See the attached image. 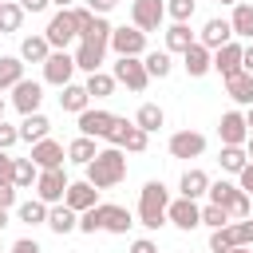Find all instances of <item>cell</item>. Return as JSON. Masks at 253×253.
<instances>
[{
	"instance_id": "53",
	"label": "cell",
	"mask_w": 253,
	"mask_h": 253,
	"mask_svg": "<svg viewBox=\"0 0 253 253\" xmlns=\"http://www.w3.org/2000/svg\"><path fill=\"white\" fill-rule=\"evenodd\" d=\"M241 71H245V75H253V43H245V47H241Z\"/></svg>"
},
{
	"instance_id": "28",
	"label": "cell",
	"mask_w": 253,
	"mask_h": 253,
	"mask_svg": "<svg viewBox=\"0 0 253 253\" xmlns=\"http://www.w3.org/2000/svg\"><path fill=\"white\" fill-rule=\"evenodd\" d=\"M47 55H51V47H47L43 36H24V40H20V59H24V63H43Z\"/></svg>"
},
{
	"instance_id": "19",
	"label": "cell",
	"mask_w": 253,
	"mask_h": 253,
	"mask_svg": "<svg viewBox=\"0 0 253 253\" xmlns=\"http://www.w3.org/2000/svg\"><path fill=\"white\" fill-rule=\"evenodd\" d=\"M241 47H245V43L229 40L225 47H217V51H213V71H217L221 79H229V75H237V71H241Z\"/></svg>"
},
{
	"instance_id": "1",
	"label": "cell",
	"mask_w": 253,
	"mask_h": 253,
	"mask_svg": "<svg viewBox=\"0 0 253 253\" xmlns=\"http://www.w3.org/2000/svg\"><path fill=\"white\" fill-rule=\"evenodd\" d=\"M83 170H87V182H91L95 190H111V186H119V182L126 178V154H123L119 146H107V150H99Z\"/></svg>"
},
{
	"instance_id": "16",
	"label": "cell",
	"mask_w": 253,
	"mask_h": 253,
	"mask_svg": "<svg viewBox=\"0 0 253 253\" xmlns=\"http://www.w3.org/2000/svg\"><path fill=\"white\" fill-rule=\"evenodd\" d=\"M182 67H186V75H190V79H202L206 71H213V51H210V47H202V43L194 40V43L182 51Z\"/></svg>"
},
{
	"instance_id": "46",
	"label": "cell",
	"mask_w": 253,
	"mask_h": 253,
	"mask_svg": "<svg viewBox=\"0 0 253 253\" xmlns=\"http://www.w3.org/2000/svg\"><path fill=\"white\" fill-rule=\"evenodd\" d=\"M12 174H16V158L0 150V186H12Z\"/></svg>"
},
{
	"instance_id": "27",
	"label": "cell",
	"mask_w": 253,
	"mask_h": 253,
	"mask_svg": "<svg viewBox=\"0 0 253 253\" xmlns=\"http://www.w3.org/2000/svg\"><path fill=\"white\" fill-rule=\"evenodd\" d=\"M130 225H134V217L126 206H103V229L107 233H126Z\"/></svg>"
},
{
	"instance_id": "37",
	"label": "cell",
	"mask_w": 253,
	"mask_h": 253,
	"mask_svg": "<svg viewBox=\"0 0 253 253\" xmlns=\"http://www.w3.org/2000/svg\"><path fill=\"white\" fill-rule=\"evenodd\" d=\"M36 178H40L36 162H32V158H16V174H12V186H16V190H32V186H36Z\"/></svg>"
},
{
	"instance_id": "6",
	"label": "cell",
	"mask_w": 253,
	"mask_h": 253,
	"mask_svg": "<svg viewBox=\"0 0 253 253\" xmlns=\"http://www.w3.org/2000/svg\"><path fill=\"white\" fill-rule=\"evenodd\" d=\"M166 225H174V229H182V233L198 229V225H202V206L190 202V198H174V202L166 206Z\"/></svg>"
},
{
	"instance_id": "26",
	"label": "cell",
	"mask_w": 253,
	"mask_h": 253,
	"mask_svg": "<svg viewBox=\"0 0 253 253\" xmlns=\"http://www.w3.org/2000/svg\"><path fill=\"white\" fill-rule=\"evenodd\" d=\"M130 123H134L138 130H146V134H154V130H158V126L166 123V111H162L158 103H142V107L134 111V119H130Z\"/></svg>"
},
{
	"instance_id": "9",
	"label": "cell",
	"mask_w": 253,
	"mask_h": 253,
	"mask_svg": "<svg viewBox=\"0 0 253 253\" xmlns=\"http://www.w3.org/2000/svg\"><path fill=\"white\" fill-rule=\"evenodd\" d=\"M63 194H67V174H63V170H40V178H36V198H40L43 206H59Z\"/></svg>"
},
{
	"instance_id": "18",
	"label": "cell",
	"mask_w": 253,
	"mask_h": 253,
	"mask_svg": "<svg viewBox=\"0 0 253 253\" xmlns=\"http://www.w3.org/2000/svg\"><path fill=\"white\" fill-rule=\"evenodd\" d=\"M233 40V28H229V20H221V16H213V20H206V28L198 32V43L202 47H210V51H217V47H225Z\"/></svg>"
},
{
	"instance_id": "52",
	"label": "cell",
	"mask_w": 253,
	"mask_h": 253,
	"mask_svg": "<svg viewBox=\"0 0 253 253\" xmlns=\"http://www.w3.org/2000/svg\"><path fill=\"white\" fill-rule=\"evenodd\" d=\"M16 206V186H0V210H12Z\"/></svg>"
},
{
	"instance_id": "42",
	"label": "cell",
	"mask_w": 253,
	"mask_h": 253,
	"mask_svg": "<svg viewBox=\"0 0 253 253\" xmlns=\"http://www.w3.org/2000/svg\"><path fill=\"white\" fill-rule=\"evenodd\" d=\"M166 16H170L174 24H190V16H194V0H166Z\"/></svg>"
},
{
	"instance_id": "17",
	"label": "cell",
	"mask_w": 253,
	"mask_h": 253,
	"mask_svg": "<svg viewBox=\"0 0 253 253\" xmlns=\"http://www.w3.org/2000/svg\"><path fill=\"white\" fill-rule=\"evenodd\" d=\"M63 206L67 210H75V213H83V210H91V206H99V190L83 178V182H67V194H63Z\"/></svg>"
},
{
	"instance_id": "15",
	"label": "cell",
	"mask_w": 253,
	"mask_h": 253,
	"mask_svg": "<svg viewBox=\"0 0 253 253\" xmlns=\"http://www.w3.org/2000/svg\"><path fill=\"white\" fill-rule=\"evenodd\" d=\"M111 111H103V107H87L79 119H75V126H79V134L83 138H103L107 130H111Z\"/></svg>"
},
{
	"instance_id": "13",
	"label": "cell",
	"mask_w": 253,
	"mask_h": 253,
	"mask_svg": "<svg viewBox=\"0 0 253 253\" xmlns=\"http://www.w3.org/2000/svg\"><path fill=\"white\" fill-rule=\"evenodd\" d=\"M217 138H221V146H245V138H249L245 111H225L217 123Z\"/></svg>"
},
{
	"instance_id": "41",
	"label": "cell",
	"mask_w": 253,
	"mask_h": 253,
	"mask_svg": "<svg viewBox=\"0 0 253 253\" xmlns=\"http://www.w3.org/2000/svg\"><path fill=\"white\" fill-rule=\"evenodd\" d=\"M99 229H103V202L79 213V233H99Z\"/></svg>"
},
{
	"instance_id": "50",
	"label": "cell",
	"mask_w": 253,
	"mask_h": 253,
	"mask_svg": "<svg viewBox=\"0 0 253 253\" xmlns=\"http://www.w3.org/2000/svg\"><path fill=\"white\" fill-rule=\"evenodd\" d=\"M8 253H43V249L36 245V237H20V241H16V245H12Z\"/></svg>"
},
{
	"instance_id": "63",
	"label": "cell",
	"mask_w": 253,
	"mask_h": 253,
	"mask_svg": "<svg viewBox=\"0 0 253 253\" xmlns=\"http://www.w3.org/2000/svg\"><path fill=\"white\" fill-rule=\"evenodd\" d=\"M0 253H4V241H0Z\"/></svg>"
},
{
	"instance_id": "43",
	"label": "cell",
	"mask_w": 253,
	"mask_h": 253,
	"mask_svg": "<svg viewBox=\"0 0 253 253\" xmlns=\"http://www.w3.org/2000/svg\"><path fill=\"white\" fill-rule=\"evenodd\" d=\"M146 142H150V134H146V130H138V126H130V134H126V142H123V150L142 154V150H146Z\"/></svg>"
},
{
	"instance_id": "32",
	"label": "cell",
	"mask_w": 253,
	"mask_h": 253,
	"mask_svg": "<svg viewBox=\"0 0 253 253\" xmlns=\"http://www.w3.org/2000/svg\"><path fill=\"white\" fill-rule=\"evenodd\" d=\"M190 43H194V32H190V24H170V28H166V51H170V55H174V51L182 55Z\"/></svg>"
},
{
	"instance_id": "61",
	"label": "cell",
	"mask_w": 253,
	"mask_h": 253,
	"mask_svg": "<svg viewBox=\"0 0 253 253\" xmlns=\"http://www.w3.org/2000/svg\"><path fill=\"white\" fill-rule=\"evenodd\" d=\"M217 4H229V8H233V4H241V0H217Z\"/></svg>"
},
{
	"instance_id": "45",
	"label": "cell",
	"mask_w": 253,
	"mask_h": 253,
	"mask_svg": "<svg viewBox=\"0 0 253 253\" xmlns=\"http://www.w3.org/2000/svg\"><path fill=\"white\" fill-rule=\"evenodd\" d=\"M20 142V126H8L4 119H0V150H12Z\"/></svg>"
},
{
	"instance_id": "55",
	"label": "cell",
	"mask_w": 253,
	"mask_h": 253,
	"mask_svg": "<svg viewBox=\"0 0 253 253\" xmlns=\"http://www.w3.org/2000/svg\"><path fill=\"white\" fill-rule=\"evenodd\" d=\"M51 4H55L59 12H63V8H75V0H51Z\"/></svg>"
},
{
	"instance_id": "35",
	"label": "cell",
	"mask_w": 253,
	"mask_h": 253,
	"mask_svg": "<svg viewBox=\"0 0 253 253\" xmlns=\"http://www.w3.org/2000/svg\"><path fill=\"white\" fill-rule=\"evenodd\" d=\"M217 162H221V170H225V174H241V170L249 166V158H245V146H221Z\"/></svg>"
},
{
	"instance_id": "54",
	"label": "cell",
	"mask_w": 253,
	"mask_h": 253,
	"mask_svg": "<svg viewBox=\"0 0 253 253\" xmlns=\"http://www.w3.org/2000/svg\"><path fill=\"white\" fill-rule=\"evenodd\" d=\"M130 253H158V245H154L150 237H138V241L130 245Z\"/></svg>"
},
{
	"instance_id": "5",
	"label": "cell",
	"mask_w": 253,
	"mask_h": 253,
	"mask_svg": "<svg viewBox=\"0 0 253 253\" xmlns=\"http://www.w3.org/2000/svg\"><path fill=\"white\" fill-rule=\"evenodd\" d=\"M107 47H111L119 59H142V55H146V32H138L134 24H130V28H126V24H123V28H111V43H107Z\"/></svg>"
},
{
	"instance_id": "2",
	"label": "cell",
	"mask_w": 253,
	"mask_h": 253,
	"mask_svg": "<svg viewBox=\"0 0 253 253\" xmlns=\"http://www.w3.org/2000/svg\"><path fill=\"white\" fill-rule=\"evenodd\" d=\"M166 206H170V190H166L158 178H150V182L138 190V225L162 229V225H166Z\"/></svg>"
},
{
	"instance_id": "47",
	"label": "cell",
	"mask_w": 253,
	"mask_h": 253,
	"mask_svg": "<svg viewBox=\"0 0 253 253\" xmlns=\"http://www.w3.org/2000/svg\"><path fill=\"white\" fill-rule=\"evenodd\" d=\"M71 16H75V24H79V36L95 24V12H91V8H83V4H75V8H71Z\"/></svg>"
},
{
	"instance_id": "4",
	"label": "cell",
	"mask_w": 253,
	"mask_h": 253,
	"mask_svg": "<svg viewBox=\"0 0 253 253\" xmlns=\"http://www.w3.org/2000/svg\"><path fill=\"white\" fill-rule=\"evenodd\" d=\"M43 40H47V47H51V51H67V43H75V40H79V24H75L71 8L55 12V16L47 20V28H43Z\"/></svg>"
},
{
	"instance_id": "24",
	"label": "cell",
	"mask_w": 253,
	"mask_h": 253,
	"mask_svg": "<svg viewBox=\"0 0 253 253\" xmlns=\"http://www.w3.org/2000/svg\"><path fill=\"white\" fill-rule=\"evenodd\" d=\"M47 130H51V123H47V115H24V123H20V142H43L47 138Z\"/></svg>"
},
{
	"instance_id": "3",
	"label": "cell",
	"mask_w": 253,
	"mask_h": 253,
	"mask_svg": "<svg viewBox=\"0 0 253 253\" xmlns=\"http://www.w3.org/2000/svg\"><path fill=\"white\" fill-rule=\"evenodd\" d=\"M210 202L213 206H221L225 213H229V221H241V217H249V194H241V186L237 182H225V178H217V182H210Z\"/></svg>"
},
{
	"instance_id": "58",
	"label": "cell",
	"mask_w": 253,
	"mask_h": 253,
	"mask_svg": "<svg viewBox=\"0 0 253 253\" xmlns=\"http://www.w3.org/2000/svg\"><path fill=\"white\" fill-rule=\"evenodd\" d=\"M229 253H253V249H245V245H233V249H229Z\"/></svg>"
},
{
	"instance_id": "40",
	"label": "cell",
	"mask_w": 253,
	"mask_h": 253,
	"mask_svg": "<svg viewBox=\"0 0 253 253\" xmlns=\"http://www.w3.org/2000/svg\"><path fill=\"white\" fill-rule=\"evenodd\" d=\"M202 225H210V229H225V225H229V213H225L221 206L206 202V206H202Z\"/></svg>"
},
{
	"instance_id": "62",
	"label": "cell",
	"mask_w": 253,
	"mask_h": 253,
	"mask_svg": "<svg viewBox=\"0 0 253 253\" xmlns=\"http://www.w3.org/2000/svg\"><path fill=\"white\" fill-rule=\"evenodd\" d=\"M249 221H253V206H249Z\"/></svg>"
},
{
	"instance_id": "60",
	"label": "cell",
	"mask_w": 253,
	"mask_h": 253,
	"mask_svg": "<svg viewBox=\"0 0 253 253\" xmlns=\"http://www.w3.org/2000/svg\"><path fill=\"white\" fill-rule=\"evenodd\" d=\"M4 107H8V103H4V95H0V119H4Z\"/></svg>"
},
{
	"instance_id": "39",
	"label": "cell",
	"mask_w": 253,
	"mask_h": 253,
	"mask_svg": "<svg viewBox=\"0 0 253 253\" xmlns=\"http://www.w3.org/2000/svg\"><path fill=\"white\" fill-rule=\"evenodd\" d=\"M130 126H134L130 119H119V115H115V119H111V130L103 134V138H107V146H119V150H123V142H126Z\"/></svg>"
},
{
	"instance_id": "30",
	"label": "cell",
	"mask_w": 253,
	"mask_h": 253,
	"mask_svg": "<svg viewBox=\"0 0 253 253\" xmlns=\"http://www.w3.org/2000/svg\"><path fill=\"white\" fill-rule=\"evenodd\" d=\"M95 154H99L95 138H83V134H79V138H71V142H67V162H75V166H87Z\"/></svg>"
},
{
	"instance_id": "49",
	"label": "cell",
	"mask_w": 253,
	"mask_h": 253,
	"mask_svg": "<svg viewBox=\"0 0 253 253\" xmlns=\"http://www.w3.org/2000/svg\"><path fill=\"white\" fill-rule=\"evenodd\" d=\"M115 4H119V0H83V8H91L95 16H107V12L115 8Z\"/></svg>"
},
{
	"instance_id": "48",
	"label": "cell",
	"mask_w": 253,
	"mask_h": 253,
	"mask_svg": "<svg viewBox=\"0 0 253 253\" xmlns=\"http://www.w3.org/2000/svg\"><path fill=\"white\" fill-rule=\"evenodd\" d=\"M16 4L24 8V16H28V12L36 16V12H47V8H51V0H16Z\"/></svg>"
},
{
	"instance_id": "57",
	"label": "cell",
	"mask_w": 253,
	"mask_h": 253,
	"mask_svg": "<svg viewBox=\"0 0 253 253\" xmlns=\"http://www.w3.org/2000/svg\"><path fill=\"white\" fill-rule=\"evenodd\" d=\"M245 126H249V134H253V107L245 111Z\"/></svg>"
},
{
	"instance_id": "10",
	"label": "cell",
	"mask_w": 253,
	"mask_h": 253,
	"mask_svg": "<svg viewBox=\"0 0 253 253\" xmlns=\"http://www.w3.org/2000/svg\"><path fill=\"white\" fill-rule=\"evenodd\" d=\"M71 75H75V55H67V51H51V55L43 59V83H51V87H67Z\"/></svg>"
},
{
	"instance_id": "38",
	"label": "cell",
	"mask_w": 253,
	"mask_h": 253,
	"mask_svg": "<svg viewBox=\"0 0 253 253\" xmlns=\"http://www.w3.org/2000/svg\"><path fill=\"white\" fill-rule=\"evenodd\" d=\"M225 233H229V241H233V245H245V249H253V221H249V217H241V221H229V225H225Z\"/></svg>"
},
{
	"instance_id": "11",
	"label": "cell",
	"mask_w": 253,
	"mask_h": 253,
	"mask_svg": "<svg viewBox=\"0 0 253 253\" xmlns=\"http://www.w3.org/2000/svg\"><path fill=\"white\" fill-rule=\"evenodd\" d=\"M111 75H115V83H123V87H126V91H134V95H142V91H146V83H150V75H146L142 59H119Z\"/></svg>"
},
{
	"instance_id": "8",
	"label": "cell",
	"mask_w": 253,
	"mask_h": 253,
	"mask_svg": "<svg viewBox=\"0 0 253 253\" xmlns=\"http://www.w3.org/2000/svg\"><path fill=\"white\" fill-rule=\"evenodd\" d=\"M32 162H36V170H63V162H67V146L63 142H55L51 134L43 138V142H36L32 146V154H28Z\"/></svg>"
},
{
	"instance_id": "33",
	"label": "cell",
	"mask_w": 253,
	"mask_h": 253,
	"mask_svg": "<svg viewBox=\"0 0 253 253\" xmlns=\"http://www.w3.org/2000/svg\"><path fill=\"white\" fill-rule=\"evenodd\" d=\"M142 67H146V75H150V79H166V75L174 71L170 51H146V55H142Z\"/></svg>"
},
{
	"instance_id": "14",
	"label": "cell",
	"mask_w": 253,
	"mask_h": 253,
	"mask_svg": "<svg viewBox=\"0 0 253 253\" xmlns=\"http://www.w3.org/2000/svg\"><path fill=\"white\" fill-rule=\"evenodd\" d=\"M166 146H170V158H202L206 154V134H198V130H174Z\"/></svg>"
},
{
	"instance_id": "23",
	"label": "cell",
	"mask_w": 253,
	"mask_h": 253,
	"mask_svg": "<svg viewBox=\"0 0 253 253\" xmlns=\"http://www.w3.org/2000/svg\"><path fill=\"white\" fill-rule=\"evenodd\" d=\"M63 95H59V107L63 111H71V115H83L87 107H91V95H87V87L83 83H67V87H59Z\"/></svg>"
},
{
	"instance_id": "29",
	"label": "cell",
	"mask_w": 253,
	"mask_h": 253,
	"mask_svg": "<svg viewBox=\"0 0 253 253\" xmlns=\"http://www.w3.org/2000/svg\"><path fill=\"white\" fill-rule=\"evenodd\" d=\"M24 79V59L20 55H0V91H12Z\"/></svg>"
},
{
	"instance_id": "59",
	"label": "cell",
	"mask_w": 253,
	"mask_h": 253,
	"mask_svg": "<svg viewBox=\"0 0 253 253\" xmlns=\"http://www.w3.org/2000/svg\"><path fill=\"white\" fill-rule=\"evenodd\" d=\"M4 225H8V210H0V229H4Z\"/></svg>"
},
{
	"instance_id": "21",
	"label": "cell",
	"mask_w": 253,
	"mask_h": 253,
	"mask_svg": "<svg viewBox=\"0 0 253 253\" xmlns=\"http://www.w3.org/2000/svg\"><path fill=\"white\" fill-rule=\"evenodd\" d=\"M225 95H229L237 107H253V75H245V71L229 75V79H225Z\"/></svg>"
},
{
	"instance_id": "56",
	"label": "cell",
	"mask_w": 253,
	"mask_h": 253,
	"mask_svg": "<svg viewBox=\"0 0 253 253\" xmlns=\"http://www.w3.org/2000/svg\"><path fill=\"white\" fill-rule=\"evenodd\" d=\"M245 158H249V162H253V134H249V138H245Z\"/></svg>"
},
{
	"instance_id": "44",
	"label": "cell",
	"mask_w": 253,
	"mask_h": 253,
	"mask_svg": "<svg viewBox=\"0 0 253 253\" xmlns=\"http://www.w3.org/2000/svg\"><path fill=\"white\" fill-rule=\"evenodd\" d=\"M229 249H233L229 233H225V229H213V233H210V253H229Z\"/></svg>"
},
{
	"instance_id": "64",
	"label": "cell",
	"mask_w": 253,
	"mask_h": 253,
	"mask_svg": "<svg viewBox=\"0 0 253 253\" xmlns=\"http://www.w3.org/2000/svg\"><path fill=\"white\" fill-rule=\"evenodd\" d=\"M0 4H4V0H0Z\"/></svg>"
},
{
	"instance_id": "22",
	"label": "cell",
	"mask_w": 253,
	"mask_h": 253,
	"mask_svg": "<svg viewBox=\"0 0 253 253\" xmlns=\"http://www.w3.org/2000/svg\"><path fill=\"white\" fill-rule=\"evenodd\" d=\"M229 28H233V40H245L253 43V4H233V16H229Z\"/></svg>"
},
{
	"instance_id": "31",
	"label": "cell",
	"mask_w": 253,
	"mask_h": 253,
	"mask_svg": "<svg viewBox=\"0 0 253 253\" xmlns=\"http://www.w3.org/2000/svg\"><path fill=\"white\" fill-rule=\"evenodd\" d=\"M16 217H20L24 225H47V206H43L40 198H28V202L16 206Z\"/></svg>"
},
{
	"instance_id": "7",
	"label": "cell",
	"mask_w": 253,
	"mask_h": 253,
	"mask_svg": "<svg viewBox=\"0 0 253 253\" xmlns=\"http://www.w3.org/2000/svg\"><path fill=\"white\" fill-rule=\"evenodd\" d=\"M166 20V4L162 0H134L130 4V24L138 32H158Z\"/></svg>"
},
{
	"instance_id": "25",
	"label": "cell",
	"mask_w": 253,
	"mask_h": 253,
	"mask_svg": "<svg viewBox=\"0 0 253 253\" xmlns=\"http://www.w3.org/2000/svg\"><path fill=\"white\" fill-rule=\"evenodd\" d=\"M178 190H182V198H190V202H198L206 190H210V174L206 170H198V166H190L186 174H182V182H178Z\"/></svg>"
},
{
	"instance_id": "51",
	"label": "cell",
	"mask_w": 253,
	"mask_h": 253,
	"mask_svg": "<svg viewBox=\"0 0 253 253\" xmlns=\"http://www.w3.org/2000/svg\"><path fill=\"white\" fill-rule=\"evenodd\" d=\"M237 186H241V194H253V162L237 174Z\"/></svg>"
},
{
	"instance_id": "12",
	"label": "cell",
	"mask_w": 253,
	"mask_h": 253,
	"mask_svg": "<svg viewBox=\"0 0 253 253\" xmlns=\"http://www.w3.org/2000/svg\"><path fill=\"white\" fill-rule=\"evenodd\" d=\"M40 103H43V83H36V79H20V83L12 87V107H16L20 115H36Z\"/></svg>"
},
{
	"instance_id": "34",
	"label": "cell",
	"mask_w": 253,
	"mask_h": 253,
	"mask_svg": "<svg viewBox=\"0 0 253 253\" xmlns=\"http://www.w3.org/2000/svg\"><path fill=\"white\" fill-rule=\"evenodd\" d=\"M83 87H87V95H91V99H107V95H115V87H119V83H115V75H111V71H95V75H87V83H83Z\"/></svg>"
},
{
	"instance_id": "36",
	"label": "cell",
	"mask_w": 253,
	"mask_h": 253,
	"mask_svg": "<svg viewBox=\"0 0 253 253\" xmlns=\"http://www.w3.org/2000/svg\"><path fill=\"white\" fill-rule=\"evenodd\" d=\"M20 24H24V8L16 0H4L0 4V32L12 36V32H20Z\"/></svg>"
},
{
	"instance_id": "20",
	"label": "cell",
	"mask_w": 253,
	"mask_h": 253,
	"mask_svg": "<svg viewBox=\"0 0 253 253\" xmlns=\"http://www.w3.org/2000/svg\"><path fill=\"white\" fill-rule=\"evenodd\" d=\"M47 229H51V233H59V237H63V233H71V229H79V213H75V210H67L63 202H59V206H47Z\"/></svg>"
}]
</instances>
